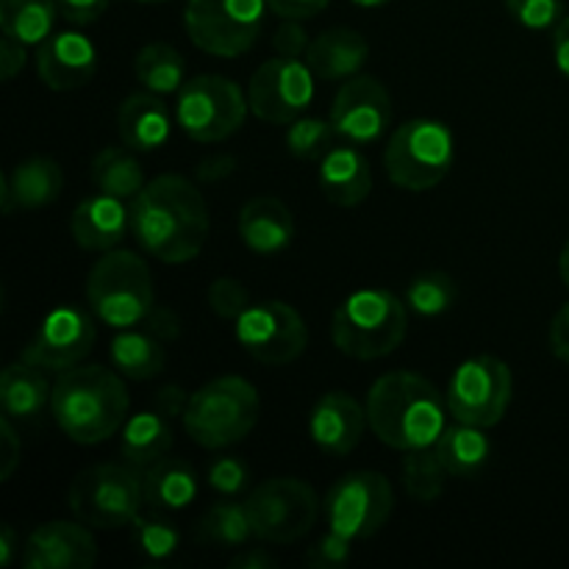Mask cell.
<instances>
[{
    "label": "cell",
    "mask_w": 569,
    "mask_h": 569,
    "mask_svg": "<svg viewBox=\"0 0 569 569\" xmlns=\"http://www.w3.org/2000/svg\"><path fill=\"white\" fill-rule=\"evenodd\" d=\"M131 231L139 248L164 264L198 259L209 239V206L200 189L183 176L153 178L131 200Z\"/></svg>",
    "instance_id": "cell-1"
},
{
    "label": "cell",
    "mask_w": 569,
    "mask_h": 569,
    "mask_svg": "<svg viewBox=\"0 0 569 569\" xmlns=\"http://www.w3.org/2000/svg\"><path fill=\"white\" fill-rule=\"evenodd\" d=\"M367 420L372 433L395 450L433 448L445 431L448 400L428 378L398 370L378 378L367 392Z\"/></svg>",
    "instance_id": "cell-2"
},
{
    "label": "cell",
    "mask_w": 569,
    "mask_h": 569,
    "mask_svg": "<svg viewBox=\"0 0 569 569\" xmlns=\"http://www.w3.org/2000/svg\"><path fill=\"white\" fill-rule=\"evenodd\" d=\"M128 389L117 370L78 365L59 372L50 398V415L64 437L78 445H100L128 420Z\"/></svg>",
    "instance_id": "cell-3"
},
{
    "label": "cell",
    "mask_w": 569,
    "mask_h": 569,
    "mask_svg": "<svg viewBox=\"0 0 569 569\" xmlns=\"http://www.w3.org/2000/svg\"><path fill=\"white\" fill-rule=\"evenodd\" d=\"M409 331V306L389 289H359L333 311L331 339L339 353L376 361L395 353Z\"/></svg>",
    "instance_id": "cell-4"
},
{
    "label": "cell",
    "mask_w": 569,
    "mask_h": 569,
    "mask_svg": "<svg viewBox=\"0 0 569 569\" xmlns=\"http://www.w3.org/2000/svg\"><path fill=\"white\" fill-rule=\"evenodd\" d=\"M261 415L259 392L239 376H222L189 398L183 431L206 450H222L250 437Z\"/></svg>",
    "instance_id": "cell-5"
},
{
    "label": "cell",
    "mask_w": 569,
    "mask_h": 569,
    "mask_svg": "<svg viewBox=\"0 0 569 569\" xmlns=\"http://www.w3.org/2000/svg\"><path fill=\"white\" fill-rule=\"evenodd\" d=\"M87 303L103 326L137 328L156 306L150 267L131 250H109L87 276Z\"/></svg>",
    "instance_id": "cell-6"
},
{
    "label": "cell",
    "mask_w": 569,
    "mask_h": 569,
    "mask_svg": "<svg viewBox=\"0 0 569 569\" xmlns=\"http://www.w3.org/2000/svg\"><path fill=\"white\" fill-rule=\"evenodd\" d=\"M76 520L94 531L126 528L142 515L144 478L133 465H94L78 472L67 492Z\"/></svg>",
    "instance_id": "cell-7"
},
{
    "label": "cell",
    "mask_w": 569,
    "mask_h": 569,
    "mask_svg": "<svg viewBox=\"0 0 569 569\" xmlns=\"http://www.w3.org/2000/svg\"><path fill=\"white\" fill-rule=\"evenodd\" d=\"M453 133L437 120H406L395 128L383 150V167L395 187L406 192H428L448 178L453 167Z\"/></svg>",
    "instance_id": "cell-8"
},
{
    "label": "cell",
    "mask_w": 569,
    "mask_h": 569,
    "mask_svg": "<svg viewBox=\"0 0 569 569\" xmlns=\"http://www.w3.org/2000/svg\"><path fill=\"white\" fill-rule=\"evenodd\" d=\"M511 398H515V376L498 356H472L461 361L445 392L448 415L456 422L476 428L498 426L509 411Z\"/></svg>",
    "instance_id": "cell-9"
},
{
    "label": "cell",
    "mask_w": 569,
    "mask_h": 569,
    "mask_svg": "<svg viewBox=\"0 0 569 569\" xmlns=\"http://www.w3.org/2000/svg\"><path fill=\"white\" fill-rule=\"evenodd\" d=\"M267 0H187L183 22L194 48L220 59L248 53L264 26Z\"/></svg>",
    "instance_id": "cell-10"
},
{
    "label": "cell",
    "mask_w": 569,
    "mask_h": 569,
    "mask_svg": "<svg viewBox=\"0 0 569 569\" xmlns=\"http://www.w3.org/2000/svg\"><path fill=\"white\" fill-rule=\"evenodd\" d=\"M250 103L239 83L222 76H198L178 92L176 120L189 139L214 144L244 126Z\"/></svg>",
    "instance_id": "cell-11"
},
{
    "label": "cell",
    "mask_w": 569,
    "mask_h": 569,
    "mask_svg": "<svg viewBox=\"0 0 569 569\" xmlns=\"http://www.w3.org/2000/svg\"><path fill=\"white\" fill-rule=\"evenodd\" d=\"M259 542L289 545L303 539L320 517V498L300 478H270L244 500Z\"/></svg>",
    "instance_id": "cell-12"
},
{
    "label": "cell",
    "mask_w": 569,
    "mask_h": 569,
    "mask_svg": "<svg viewBox=\"0 0 569 569\" xmlns=\"http://www.w3.org/2000/svg\"><path fill=\"white\" fill-rule=\"evenodd\" d=\"M328 528L339 537L359 542L370 539L389 522L395 509V492L387 476L372 470H356L333 481L326 500Z\"/></svg>",
    "instance_id": "cell-13"
},
{
    "label": "cell",
    "mask_w": 569,
    "mask_h": 569,
    "mask_svg": "<svg viewBox=\"0 0 569 569\" xmlns=\"http://www.w3.org/2000/svg\"><path fill=\"white\" fill-rule=\"evenodd\" d=\"M237 339L244 353L267 367H283L300 359L309 345V328L298 309L283 300L250 303L237 320Z\"/></svg>",
    "instance_id": "cell-14"
},
{
    "label": "cell",
    "mask_w": 569,
    "mask_h": 569,
    "mask_svg": "<svg viewBox=\"0 0 569 569\" xmlns=\"http://www.w3.org/2000/svg\"><path fill=\"white\" fill-rule=\"evenodd\" d=\"M315 100V72L300 59L264 61L248 83V103L259 120L272 126L295 122Z\"/></svg>",
    "instance_id": "cell-15"
},
{
    "label": "cell",
    "mask_w": 569,
    "mask_h": 569,
    "mask_svg": "<svg viewBox=\"0 0 569 569\" xmlns=\"http://www.w3.org/2000/svg\"><path fill=\"white\" fill-rule=\"evenodd\" d=\"M98 328L89 311L59 306L39 322L31 342L22 348V361L44 372H64L81 365L94 348Z\"/></svg>",
    "instance_id": "cell-16"
},
{
    "label": "cell",
    "mask_w": 569,
    "mask_h": 569,
    "mask_svg": "<svg viewBox=\"0 0 569 569\" xmlns=\"http://www.w3.org/2000/svg\"><path fill=\"white\" fill-rule=\"evenodd\" d=\"M331 122L345 142H378L392 122V98L387 87L370 76L348 78L331 103Z\"/></svg>",
    "instance_id": "cell-17"
},
{
    "label": "cell",
    "mask_w": 569,
    "mask_h": 569,
    "mask_svg": "<svg viewBox=\"0 0 569 569\" xmlns=\"http://www.w3.org/2000/svg\"><path fill=\"white\" fill-rule=\"evenodd\" d=\"M98 561V545L81 520H53L39 526L22 548L26 569H89Z\"/></svg>",
    "instance_id": "cell-18"
},
{
    "label": "cell",
    "mask_w": 569,
    "mask_h": 569,
    "mask_svg": "<svg viewBox=\"0 0 569 569\" xmlns=\"http://www.w3.org/2000/svg\"><path fill=\"white\" fill-rule=\"evenodd\" d=\"M98 70V50L81 31L50 33L37 44V76L53 92L87 87Z\"/></svg>",
    "instance_id": "cell-19"
},
{
    "label": "cell",
    "mask_w": 569,
    "mask_h": 569,
    "mask_svg": "<svg viewBox=\"0 0 569 569\" xmlns=\"http://www.w3.org/2000/svg\"><path fill=\"white\" fill-rule=\"evenodd\" d=\"M367 426H370L367 406H361L353 395L342 392V389L322 395L309 415L311 439L328 456L353 453Z\"/></svg>",
    "instance_id": "cell-20"
},
{
    "label": "cell",
    "mask_w": 569,
    "mask_h": 569,
    "mask_svg": "<svg viewBox=\"0 0 569 569\" xmlns=\"http://www.w3.org/2000/svg\"><path fill=\"white\" fill-rule=\"evenodd\" d=\"M70 231L78 248L109 253L131 231V209H126V200L98 192L76 206L70 217Z\"/></svg>",
    "instance_id": "cell-21"
},
{
    "label": "cell",
    "mask_w": 569,
    "mask_h": 569,
    "mask_svg": "<svg viewBox=\"0 0 569 569\" xmlns=\"http://www.w3.org/2000/svg\"><path fill=\"white\" fill-rule=\"evenodd\" d=\"M239 239L244 248L259 256H278L292 244L295 217L287 206L272 194H259L248 200L239 211Z\"/></svg>",
    "instance_id": "cell-22"
},
{
    "label": "cell",
    "mask_w": 569,
    "mask_h": 569,
    "mask_svg": "<svg viewBox=\"0 0 569 569\" xmlns=\"http://www.w3.org/2000/svg\"><path fill=\"white\" fill-rule=\"evenodd\" d=\"M64 189V172L59 161L48 156H33V159L20 161L9 176H3V214H11L14 209H44L56 203Z\"/></svg>",
    "instance_id": "cell-23"
},
{
    "label": "cell",
    "mask_w": 569,
    "mask_h": 569,
    "mask_svg": "<svg viewBox=\"0 0 569 569\" xmlns=\"http://www.w3.org/2000/svg\"><path fill=\"white\" fill-rule=\"evenodd\" d=\"M117 131L122 144H128L137 153H153L170 139L172 117L161 94L156 92H133L128 94L117 111Z\"/></svg>",
    "instance_id": "cell-24"
},
{
    "label": "cell",
    "mask_w": 569,
    "mask_h": 569,
    "mask_svg": "<svg viewBox=\"0 0 569 569\" xmlns=\"http://www.w3.org/2000/svg\"><path fill=\"white\" fill-rule=\"evenodd\" d=\"M320 189L328 203L339 209H353L365 203L372 192L370 161L356 150V144H337L320 161Z\"/></svg>",
    "instance_id": "cell-25"
},
{
    "label": "cell",
    "mask_w": 569,
    "mask_h": 569,
    "mask_svg": "<svg viewBox=\"0 0 569 569\" xmlns=\"http://www.w3.org/2000/svg\"><path fill=\"white\" fill-rule=\"evenodd\" d=\"M367 56H370V48L359 31L328 28L309 44L306 64L322 81H348V78L359 76L361 67L367 64Z\"/></svg>",
    "instance_id": "cell-26"
},
{
    "label": "cell",
    "mask_w": 569,
    "mask_h": 569,
    "mask_svg": "<svg viewBox=\"0 0 569 569\" xmlns=\"http://www.w3.org/2000/svg\"><path fill=\"white\" fill-rule=\"evenodd\" d=\"M53 398V387L44 378V370L17 361L0 376V406L11 422H33L44 415Z\"/></svg>",
    "instance_id": "cell-27"
},
{
    "label": "cell",
    "mask_w": 569,
    "mask_h": 569,
    "mask_svg": "<svg viewBox=\"0 0 569 569\" xmlns=\"http://www.w3.org/2000/svg\"><path fill=\"white\" fill-rule=\"evenodd\" d=\"M144 503L156 511H181L194 503L200 489V478L194 467L183 459H161L142 472Z\"/></svg>",
    "instance_id": "cell-28"
},
{
    "label": "cell",
    "mask_w": 569,
    "mask_h": 569,
    "mask_svg": "<svg viewBox=\"0 0 569 569\" xmlns=\"http://www.w3.org/2000/svg\"><path fill=\"white\" fill-rule=\"evenodd\" d=\"M111 367L128 381H150L159 376L167 365L164 342L148 333L144 328H122L111 339L109 348Z\"/></svg>",
    "instance_id": "cell-29"
},
{
    "label": "cell",
    "mask_w": 569,
    "mask_h": 569,
    "mask_svg": "<svg viewBox=\"0 0 569 569\" xmlns=\"http://www.w3.org/2000/svg\"><path fill=\"white\" fill-rule=\"evenodd\" d=\"M487 428L467 426V422H456V426H445V431L439 433L437 456L442 459L445 470L456 478H472L489 465V456H492V442H489Z\"/></svg>",
    "instance_id": "cell-30"
},
{
    "label": "cell",
    "mask_w": 569,
    "mask_h": 569,
    "mask_svg": "<svg viewBox=\"0 0 569 569\" xmlns=\"http://www.w3.org/2000/svg\"><path fill=\"white\" fill-rule=\"evenodd\" d=\"M172 448V426L159 411H139L122 426V459L128 465L148 470L150 465L161 461Z\"/></svg>",
    "instance_id": "cell-31"
},
{
    "label": "cell",
    "mask_w": 569,
    "mask_h": 569,
    "mask_svg": "<svg viewBox=\"0 0 569 569\" xmlns=\"http://www.w3.org/2000/svg\"><path fill=\"white\" fill-rule=\"evenodd\" d=\"M137 150L126 148H103L92 159L89 167V178H92L94 189L103 194L120 200H133L144 189L142 164H139Z\"/></svg>",
    "instance_id": "cell-32"
},
{
    "label": "cell",
    "mask_w": 569,
    "mask_h": 569,
    "mask_svg": "<svg viewBox=\"0 0 569 569\" xmlns=\"http://www.w3.org/2000/svg\"><path fill=\"white\" fill-rule=\"evenodd\" d=\"M59 0H0V28L22 44H42L53 33Z\"/></svg>",
    "instance_id": "cell-33"
},
{
    "label": "cell",
    "mask_w": 569,
    "mask_h": 569,
    "mask_svg": "<svg viewBox=\"0 0 569 569\" xmlns=\"http://www.w3.org/2000/svg\"><path fill=\"white\" fill-rule=\"evenodd\" d=\"M133 72L148 92L161 94V98L181 92V87L187 83L183 81V72H187L183 56L164 42L144 44L133 59Z\"/></svg>",
    "instance_id": "cell-34"
},
{
    "label": "cell",
    "mask_w": 569,
    "mask_h": 569,
    "mask_svg": "<svg viewBox=\"0 0 569 569\" xmlns=\"http://www.w3.org/2000/svg\"><path fill=\"white\" fill-rule=\"evenodd\" d=\"M253 537L248 506L237 500L214 503L198 522V539L209 548H242Z\"/></svg>",
    "instance_id": "cell-35"
},
{
    "label": "cell",
    "mask_w": 569,
    "mask_h": 569,
    "mask_svg": "<svg viewBox=\"0 0 569 569\" xmlns=\"http://www.w3.org/2000/svg\"><path fill=\"white\" fill-rule=\"evenodd\" d=\"M445 476L450 472L433 448L409 450L403 459V487L417 503H437L445 492Z\"/></svg>",
    "instance_id": "cell-36"
},
{
    "label": "cell",
    "mask_w": 569,
    "mask_h": 569,
    "mask_svg": "<svg viewBox=\"0 0 569 569\" xmlns=\"http://www.w3.org/2000/svg\"><path fill=\"white\" fill-rule=\"evenodd\" d=\"M459 289L456 281L445 272H426V276L411 278L406 287V306L420 317H442L445 311L453 309Z\"/></svg>",
    "instance_id": "cell-37"
},
{
    "label": "cell",
    "mask_w": 569,
    "mask_h": 569,
    "mask_svg": "<svg viewBox=\"0 0 569 569\" xmlns=\"http://www.w3.org/2000/svg\"><path fill=\"white\" fill-rule=\"evenodd\" d=\"M339 133L331 120L320 117H298L289 122L287 131V150L300 161H322L333 148H337Z\"/></svg>",
    "instance_id": "cell-38"
},
{
    "label": "cell",
    "mask_w": 569,
    "mask_h": 569,
    "mask_svg": "<svg viewBox=\"0 0 569 569\" xmlns=\"http://www.w3.org/2000/svg\"><path fill=\"white\" fill-rule=\"evenodd\" d=\"M131 528H133V542H137V548L153 561L170 559V556L178 550V545H181V533H178V528L159 515L156 517L139 515L137 520L131 522Z\"/></svg>",
    "instance_id": "cell-39"
},
{
    "label": "cell",
    "mask_w": 569,
    "mask_h": 569,
    "mask_svg": "<svg viewBox=\"0 0 569 569\" xmlns=\"http://www.w3.org/2000/svg\"><path fill=\"white\" fill-rule=\"evenodd\" d=\"M506 11L531 31L556 28L565 20V0H506Z\"/></svg>",
    "instance_id": "cell-40"
},
{
    "label": "cell",
    "mask_w": 569,
    "mask_h": 569,
    "mask_svg": "<svg viewBox=\"0 0 569 569\" xmlns=\"http://www.w3.org/2000/svg\"><path fill=\"white\" fill-rule=\"evenodd\" d=\"M206 481L222 498H239L250 483V470L239 456H220L209 465Z\"/></svg>",
    "instance_id": "cell-41"
},
{
    "label": "cell",
    "mask_w": 569,
    "mask_h": 569,
    "mask_svg": "<svg viewBox=\"0 0 569 569\" xmlns=\"http://www.w3.org/2000/svg\"><path fill=\"white\" fill-rule=\"evenodd\" d=\"M206 300H209L211 311H214L217 317H222V320H233V322H237L239 317H242L244 311H248L250 292L242 287V283L237 281V278L222 276V278H217V281H211Z\"/></svg>",
    "instance_id": "cell-42"
},
{
    "label": "cell",
    "mask_w": 569,
    "mask_h": 569,
    "mask_svg": "<svg viewBox=\"0 0 569 569\" xmlns=\"http://www.w3.org/2000/svg\"><path fill=\"white\" fill-rule=\"evenodd\" d=\"M350 545H353L350 539L339 537V533H333L331 528H328V533H322V537L309 548V553H306V565L311 569L345 567L350 559Z\"/></svg>",
    "instance_id": "cell-43"
},
{
    "label": "cell",
    "mask_w": 569,
    "mask_h": 569,
    "mask_svg": "<svg viewBox=\"0 0 569 569\" xmlns=\"http://www.w3.org/2000/svg\"><path fill=\"white\" fill-rule=\"evenodd\" d=\"M309 33L300 26V20H283V26L272 37V48L283 59H300V56L309 53Z\"/></svg>",
    "instance_id": "cell-44"
},
{
    "label": "cell",
    "mask_w": 569,
    "mask_h": 569,
    "mask_svg": "<svg viewBox=\"0 0 569 569\" xmlns=\"http://www.w3.org/2000/svg\"><path fill=\"white\" fill-rule=\"evenodd\" d=\"M139 328H144L148 333H153L159 342L170 345V342H176L178 337H181L183 322H181V317H178V311L170 309V306H153V311L144 317L142 326H139Z\"/></svg>",
    "instance_id": "cell-45"
},
{
    "label": "cell",
    "mask_w": 569,
    "mask_h": 569,
    "mask_svg": "<svg viewBox=\"0 0 569 569\" xmlns=\"http://www.w3.org/2000/svg\"><path fill=\"white\" fill-rule=\"evenodd\" d=\"M189 398H192V395H189L183 387L167 383V387L156 389L153 409L159 411L161 417H167L170 422L172 420H183V415H187V409H189Z\"/></svg>",
    "instance_id": "cell-46"
},
{
    "label": "cell",
    "mask_w": 569,
    "mask_h": 569,
    "mask_svg": "<svg viewBox=\"0 0 569 569\" xmlns=\"http://www.w3.org/2000/svg\"><path fill=\"white\" fill-rule=\"evenodd\" d=\"M109 9V0H59V14L72 26H92Z\"/></svg>",
    "instance_id": "cell-47"
},
{
    "label": "cell",
    "mask_w": 569,
    "mask_h": 569,
    "mask_svg": "<svg viewBox=\"0 0 569 569\" xmlns=\"http://www.w3.org/2000/svg\"><path fill=\"white\" fill-rule=\"evenodd\" d=\"M0 445H3V456H0V481H9V478L14 476L17 465H20L22 445L14 431V422H11L6 415L3 420H0Z\"/></svg>",
    "instance_id": "cell-48"
},
{
    "label": "cell",
    "mask_w": 569,
    "mask_h": 569,
    "mask_svg": "<svg viewBox=\"0 0 569 569\" xmlns=\"http://www.w3.org/2000/svg\"><path fill=\"white\" fill-rule=\"evenodd\" d=\"M237 170V159L231 153H214V156H206V159L198 161L194 167V176H198L200 183H217V181H226V178L233 176Z\"/></svg>",
    "instance_id": "cell-49"
},
{
    "label": "cell",
    "mask_w": 569,
    "mask_h": 569,
    "mask_svg": "<svg viewBox=\"0 0 569 569\" xmlns=\"http://www.w3.org/2000/svg\"><path fill=\"white\" fill-rule=\"evenodd\" d=\"M331 0H267L272 14L281 20H309V17L320 14Z\"/></svg>",
    "instance_id": "cell-50"
},
{
    "label": "cell",
    "mask_w": 569,
    "mask_h": 569,
    "mask_svg": "<svg viewBox=\"0 0 569 569\" xmlns=\"http://www.w3.org/2000/svg\"><path fill=\"white\" fill-rule=\"evenodd\" d=\"M548 345H550V353H553L556 359L567 361L569 365V303H565L559 311H556L548 331Z\"/></svg>",
    "instance_id": "cell-51"
},
{
    "label": "cell",
    "mask_w": 569,
    "mask_h": 569,
    "mask_svg": "<svg viewBox=\"0 0 569 569\" xmlns=\"http://www.w3.org/2000/svg\"><path fill=\"white\" fill-rule=\"evenodd\" d=\"M26 48L28 44L3 33V42H0V76H3V81H14L17 72L26 67Z\"/></svg>",
    "instance_id": "cell-52"
},
{
    "label": "cell",
    "mask_w": 569,
    "mask_h": 569,
    "mask_svg": "<svg viewBox=\"0 0 569 569\" xmlns=\"http://www.w3.org/2000/svg\"><path fill=\"white\" fill-rule=\"evenodd\" d=\"M553 56L561 76L569 78V17H565V20L553 28Z\"/></svg>",
    "instance_id": "cell-53"
},
{
    "label": "cell",
    "mask_w": 569,
    "mask_h": 569,
    "mask_svg": "<svg viewBox=\"0 0 569 569\" xmlns=\"http://www.w3.org/2000/svg\"><path fill=\"white\" fill-rule=\"evenodd\" d=\"M276 565L278 561L264 548H248L231 559V569H270Z\"/></svg>",
    "instance_id": "cell-54"
},
{
    "label": "cell",
    "mask_w": 569,
    "mask_h": 569,
    "mask_svg": "<svg viewBox=\"0 0 569 569\" xmlns=\"http://www.w3.org/2000/svg\"><path fill=\"white\" fill-rule=\"evenodd\" d=\"M14 556H17L14 528L3 526V528H0V567H11V565H14Z\"/></svg>",
    "instance_id": "cell-55"
},
{
    "label": "cell",
    "mask_w": 569,
    "mask_h": 569,
    "mask_svg": "<svg viewBox=\"0 0 569 569\" xmlns=\"http://www.w3.org/2000/svg\"><path fill=\"white\" fill-rule=\"evenodd\" d=\"M559 272H561V281H565V287L569 289V242L565 244V250H561V259H559Z\"/></svg>",
    "instance_id": "cell-56"
},
{
    "label": "cell",
    "mask_w": 569,
    "mask_h": 569,
    "mask_svg": "<svg viewBox=\"0 0 569 569\" xmlns=\"http://www.w3.org/2000/svg\"><path fill=\"white\" fill-rule=\"evenodd\" d=\"M353 6H361V9H378V6H387L392 0H350Z\"/></svg>",
    "instance_id": "cell-57"
},
{
    "label": "cell",
    "mask_w": 569,
    "mask_h": 569,
    "mask_svg": "<svg viewBox=\"0 0 569 569\" xmlns=\"http://www.w3.org/2000/svg\"><path fill=\"white\" fill-rule=\"evenodd\" d=\"M137 3H167V0H137Z\"/></svg>",
    "instance_id": "cell-58"
}]
</instances>
